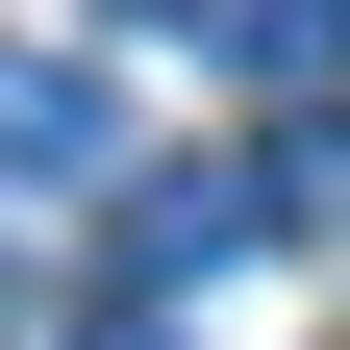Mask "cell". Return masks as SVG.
I'll use <instances>...</instances> for the list:
<instances>
[{"label":"cell","mask_w":350,"mask_h":350,"mask_svg":"<svg viewBox=\"0 0 350 350\" xmlns=\"http://www.w3.org/2000/svg\"><path fill=\"white\" fill-rule=\"evenodd\" d=\"M275 226H300V200H275L250 150H175V175H125V275H175V300L226 275V250H275Z\"/></svg>","instance_id":"1"},{"label":"cell","mask_w":350,"mask_h":350,"mask_svg":"<svg viewBox=\"0 0 350 350\" xmlns=\"http://www.w3.org/2000/svg\"><path fill=\"white\" fill-rule=\"evenodd\" d=\"M100 175H125V100L75 51H0V200H100Z\"/></svg>","instance_id":"2"},{"label":"cell","mask_w":350,"mask_h":350,"mask_svg":"<svg viewBox=\"0 0 350 350\" xmlns=\"http://www.w3.org/2000/svg\"><path fill=\"white\" fill-rule=\"evenodd\" d=\"M75 350H200V325H175V275H100V300H75Z\"/></svg>","instance_id":"3"},{"label":"cell","mask_w":350,"mask_h":350,"mask_svg":"<svg viewBox=\"0 0 350 350\" xmlns=\"http://www.w3.org/2000/svg\"><path fill=\"white\" fill-rule=\"evenodd\" d=\"M0 350H51V275H25V250H0Z\"/></svg>","instance_id":"4"}]
</instances>
